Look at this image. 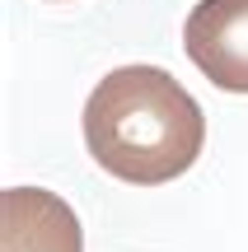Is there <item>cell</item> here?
I'll list each match as a JSON object with an SVG mask.
<instances>
[{"mask_svg": "<svg viewBox=\"0 0 248 252\" xmlns=\"http://www.w3.org/2000/svg\"><path fill=\"white\" fill-rule=\"evenodd\" d=\"M0 252H84V229L71 201L47 187L0 191Z\"/></svg>", "mask_w": 248, "mask_h": 252, "instance_id": "obj_3", "label": "cell"}, {"mask_svg": "<svg viewBox=\"0 0 248 252\" xmlns=\"http://www.w3.org/2000/svg\"><path fill=\"white\" fill-rule=\"evenodd\" d=\"M183 52L215 89L248 94V0H197L183 24Z\"/></svg>", "mask_w": 248, "mask_h": 252, "instance_id": "obj_2", "label": "cell"}, {"mask_svg": "<svg viewBox=\"0 0 248 252\" xmlns=\"http://www.w3.org/2000/svg\"><path fill=\"white\" fill-rule=\"evenodd\" d=\"M84 145L117 182L159 187L197 163L206 112L169 70L117 65L84 98Z\"/></svg>", "mask_w": 248, "mask_h": 252, "instance_id": "obj_1", "label": "cell"}]
</instances>
